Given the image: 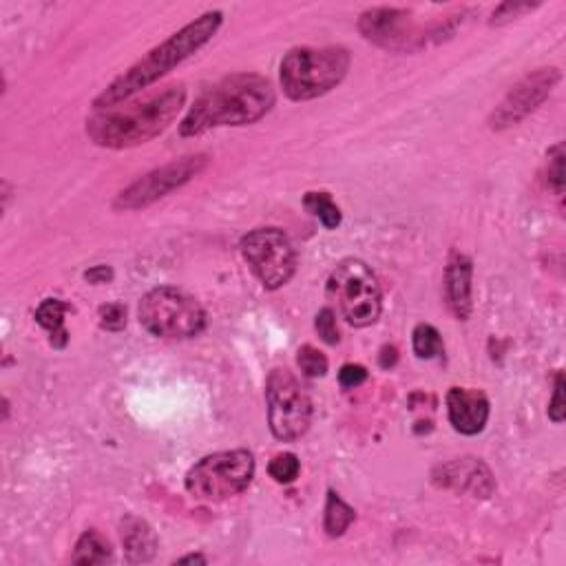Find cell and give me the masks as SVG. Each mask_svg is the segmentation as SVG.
I'll return each instance as SVG.
<instances>
[{"instance_id":"2e32d148","label":"cell","mask_w":566,"mask_h":566,"mask_svg":"<svg viewBox=\"0 0 566 566\" xmlns=\"http://www.w3.org/2000/svg\"><path fill=\"white\" fill-rule=\"evenodd\" d=\"M122 531V547L127 553V560L133 564L149 562L155 549H157V538L153 529L149 527V522H144L135 516H127L120 524Z\"/></svg>"},{"instance_id":"6da1fadb","label":"cell","mask_w":566,"mask_h":566,"mask_svg":"<svg viewBox=\"0 0 566 566\" xmlns=\"http://www.w3.org/2000/svg\"><path fill=\"white\" fill-rule=\"evenodd\" d=\"M275 107L272 85L255 73L224 78L199 98L180 124L184 138L202 135L217 127H244L264 118Z\"/></svg>"},{"instance_id":"7a4b0ae2","label":"cell","mask_w":566,"mask_h":566,"mask_svg":"<svg viewBox=\"0 0 566 566\" xmlns=\"http://www.w3.org/2000/svg\"><path fill=\"white\" fill-rule=\"evenodd\" d=\"M222 23H224L222 12H206L195 18L193 23L182 27L169 40H164L162 45L151 49L149 54L135 62L131 69L124 71L118 80H113L111 85L96 98V102H93V107L100 111L115 109L118 104L129 100L138 91L153 85L155 80H160L171 69L182 65L186 58H191L195 51L202 49L208 40L217 34V29L222 27Z\"/></svg>"},{"instance_id":"7c38bea8","label":"cell","mask_w":566,"mask_h":566,"mask_svg":"<svg viewBox=\"0 0 566 566\" xmlns=\"http://www.w3.org/2000/svg\"><path fill=\"white\" fill-rule=\"evenodd\" d=\"M361 34L370 43L392 51H412L423 45L421 34L412 25V16L405 9L376 7L365 12L359 20Z\"/></svg>"},{"instance_id":"9a60e30c","label":"cell","mask_w":566,"mask_h":566,"mask_svg":"<svg viewBox=\"0 0 566 566\" xmlns=\"http://www.w3.org/2000/svg\"><path fill=\"white\" fill-rule=\"evenodd\" d=\"M471 277H474V264L465 255H454L449 259L445 270V301L456 319H469L471 308Z\"/></svg>"},{"instance_id":"1f68e13d","label":"cell","mask_w":566,"mask_h":566,"mask_svg":"<svg viewBox=\"0 0 566 566\" xmlns=\"http://www.w3.org/2000/svg\"><path fill=\"white\" fill-rule=\"evenodd\" d=\"M180 564H188V562H199V564H206V558L204 555H186V558H180L177 560Z\"/></svg>"},{"instance_id":"7402d4cb","label":"cell","mask_w":566,"mask_h":566,"mask_svg":"<svg viewBox=\"0 0 566 566\" xmlns=\"http://www.w3.org/2000/svg\"><path fill=\"white\" fill-rule=\"evenodd\" d=\"M299 471H301L299 458L295 454H290V452L275 456L268 465L270 478L279 482V485H290V482H295L297 476H299Z\"/></svg>"},{"instance_id":"ba28073f","label":"cell","mask_w":566,"mask_h":566,"mask_svg":"<svg viewBox=\"0 0 566 566\" xmlns=\"http://www.w3.org/2000/svg\"><path fill=\"white\" fill-rule=\"evenodd\" d=\"M268 423L275 438L292 443L306 436L312 423V401L306 387L286 368L272 370L266 383Z\"/></svg>"},{"instance_id":"83f0119b","label":"cell","mask_w":566,"mask_h":566,"mask_svg":"<svg viewBox=\"0 0 566 566\" xmlns=\"http://www.w3.org/2000/svg\"><path fill=\"white\" fill-rule=\"evenodd\" d=\"M549 418L553 423L564 421V374L562 372H558V376H555L553 398L549 403Z\"/></svg>"},{"instance_id":"f1b7e54d","label":"cell","mask_w":566,"mask_h":566,"mask_svg":"<svg viewBox=\"0 0 566 566\" xmlns=\"http://www.w3.org/2000/svg\"><path fill=\"white\" fill-rule=\"evenodd\" d=\"M533 7H536V5H529V3H505V5H500V7L496 9V12H494V20H491V23H494V25L507 23V20L516 18V16L522 14V12H531Z\"/></svg>"},{"instance_id":"44dd1931","label":"cell","mask_w":566,"mask_h":566,"mask_svg":"<svg viewBox=\"0 0 566 566\" xmlns=\"http://www.w3.org/2000/svg\"><path fill=\"white\" fill-rule=\"evenodd\" d=\"M412 348L418 359H440L445 354V343L440 332L429 323H418L412 332Z\"/></svg>"},{"instance_id":"ac0fdd59","label":"cell","mask_w":566,"mask_h":566,"mask_svg":"<svg viewBox=\"0 0 566 566\" xmlns=\"http://www.w3.org/2000/svg\"><path fill=\"white\" fill-rule=\"evenodd\" d=\"M113 558V549L109 540L98 533L96 529L85 531L82 538L76 544V551L71 555L73 564H104L111 562Z\"/></svg>"},{"instance_id":"d4e9b609","label":"cell","mask_w":566,"mask_h":566,"mask_svg":"<svg viewBox=\"0 0 566 566\" xmlns=\"http://www.w3.org/2000/svg\"><path fill=\"white\" fill-rule=\"evenodd\" d=\"M549 186L555 193L562 195L564 191V146L558 144L549 151Z\"/></svg>"},{"instance_id":"8fae6325","label":"cell","mask_w":566,"mask_h":566,"mask_svg":"<svg viewBox=\"0 0 566 566\" xmlns=\"http://www.w3.org/2000/svg\"><path fill=\"white\" fill-rule=\"evenodd\" d=\"M558 82H560V71L555 67L533 71L531 76L518 82V85L509 91V96L498 104V109L489 120L491 129L502 131L516 127L518 122H522L529 113L536 111L540 104L551 96V91Z\"/></svg>"},{"instance_id":"30bf717a","label":"cell","mask_w":566,"mask_h":566,"mask_svg":"<svg viewBox=\"0 0 566 566\" xmlns=\"http://www.w3.org/2000/svg\"><path fill=\"white\" fill-rule=\"evenodd\" d=\"M206 164H208L206 155H188L182 157L180 162L166 164L162 169L144 175L142 180L133 182L127 191H122L115 206L124 208V211H138V208L149 206L157 202V199H162L171 191H175V188L191 182L195 175L204 171Z\"/></svg>"},{"instance_id":"d6986e66","label":"cell","mask_w":566,"mask_h":566,"mask_svg":"<svg viewBox=\"0 0 566 566\" xmlns=\"http://www.w3.org/2000/svg\"><path fill=\"white\" fill-rule=\"evenodd\" d=\"M356 513L354 509L345 502L339 494H334L330 489L328 491V502H326V518H323V529L330 538H339L348 531L350 524L354 522Z\"/></svg>"},{"instance_id":"5bb4252c","label":"cell","mask_w":566,"mask_h":566,"mask_svg":"<svg viewBox=\"0 0 566 566\" xmlns=\"http://www.w3.org/2000/svg\"><path fill=\"white\" fill-rule=\"evenodd\" d=\"M434 480L443 487H454L458 491H471L480 498H487L494 491L491 471L476 458H460L445 467H438Z\"/></svg>"},{"instance_id":"f546056e","label":"cell","mask_w":566,"mask_h":566,"mask_svg":"<svg viewBox=\"0 0 566 566\" xmlns=\"http://www.w3.org/2000/svg\"><path fill=\"white\" fill-rule=\"evenodd\" d=\"M85 279L89 283H107L113 279V270L109 266H96L85 272Z\"/></svg>"},{"instance_id":"52a82bcc","label":"cell","mask_w":566,"mask_h":566,"mask_svg":"<svg viewBox=\"0 0 566 566\" xmlns=\"http://www.w3.org/2000/svg\"><path fill=\"white\" fill-rule=\"evenodd\" d=\"M328 297L337 303L343 319L354 328H365L381 317V288L368 264L345 259L328 279Z\"/></svg>"},{"instance_id":"cb8c5ba5","label":"cell","mask_w":566,"mask_h":566,"mask_svg":"<svg viewBox=\"0 0 566 566\" xmlns=\"http://www.w3.org/2000/svg\"><path fill=\"white\" fill-rule=\"evenodd\" d=\"M127 326V308L122 303H109L100 308V328L109 332H120Z\"/></svg>"},{"instance_id":"8992f818","label":"cell","mask_w":566,"mask_h":566,"mask_svg":"<svg viewBox=\"0 0 566 566\" xmlns=\"http://www.w3.org/2000/svg\"><path fill=\"white\" fill-rule=\"evenodd\" d=\"M138 317L144 330L160 339H191L206 328V314L197 299L171 286L144 295Z\"/></svg>"},{"instance_id":"277c9868","label":"cell","mask_w":566,"mask_h":566,"mask_svg":"<svg viewBox=\"0 0 566 566\" xmlns=\"http://www.w3.org/2000/svg\"><path fill=\"white\" fill-rule=\"evenodd\" d=\"M350 54L343 47H297L281 60V87L290 100L303 102L326 96L345 78Z\"/></svg>"},{"instance_id":"9c48e42d","label":"cell","mask_w":566,"mask_h":566,"mask_svg":"<svg viewBox=\"0 0 566 566\" xmlns=\"http://www.w3.org/2000/svg\"><path fill=\"white\" fill-rule=\"evenodd\" d=\"M241 255L266 290L286 286L297 270V253L279 228H257L241 239Z\"/></svg>"},{"instance_id":"3957f363","label":"cell","mask_w":566,"mask_h":566,"mask_svg":"<svg viewBox=\"0 0 566 566\" xmlns=\"http://www.w3.org/2000/svg\"><path fill=\"white\" fill-rule=\"evenodd\" d=\"M186 91L182 85L164 89L157 96L135 102L124 109H107L87 122V133L93 144L104 149H131L157 138L171 127L182 111Z\"/></svg>"},{"instance_id":"5b68a950","label":"cell","mask_w":566,"mask_h":566,"mask_svg":"<svg viewBox=\"0 0 566 566\" xmlns=\"http://www.w3.org/2000/svg\"><path fill=\"white\" fill-rule=\"evenodd\" d=\"M255 476V458L248 449L211 454L186 474V491L195 500L222 502L246 491Z\"/></svg>"},{"instance_id":"603a6c76","label":"cell","mask_w":566,"mask_h":566,"mask_svg":"<svg viewBox=\"0 0 566 566\" xmlns=\"http://www.w3.org/2000/svg\"><path fill=\"white\" fill-rule=\"evenodd\" d=\"M297 363L301 372L308 376V379H317V376H326L328 372V359L326 354L319 352L312 345H303L297 356Z\"/></svg>"},{"instance_id":"4316f807","label":"cell","mask_w":566,"mask_h":566,"mask_svg":"<svg viewBox=\"0 0 566 566\" xmlns=\"http://www.w3.org/2000/svg\"><path fill=\"white\" fill-rule=\"evenodd\" d=\"M365 381H368V370H365L363 365L348 363V365H343L339 372V383L343 390H354V387L363 385Z\"/></svg>"},{"instance_id":"e0dca14e","label":"cell","mask_w":566,"mask_h":566,"mask_svg":"<svg viewBox=\"0 0 566 566\" xmlns=\"http://www.w3.org/2000/svg\"><path fill=\"white\" fill-rule=\"evenodd\" d=\"M69 310H71L69 303L60 299H45L36 310V321L51 334L49 343L54 345L56 350L67 348L69 343V332L65 328V314Z\"/></svg>"},{"instance_id":"4dcf8cb0","label":"cell","mask_w":566,"mask_h":566,"mask_svg":"<svg viewBox=\"0 0 566 566\" xmlns=\"http://www.w3.org/2000/svg\"><path fill=\"white\" fill-rule=\"evenodd\" d=\"M398 361V352L394 345H385V348L381 350V365L383 368H392V365H396Z\"/></svg>"},{"instance_id":"484cf974","label":"cell","mask_w":566,"mask_h":566,"mask_svg":"<svg viewBox=\"0 0 566 566\" xmlns=\"http://www.w3.org/2000/svg\"><path fill=\"white\" fill-rule=\"evenodd\" d=\"M314 328H317L319 337L326 341L328 345L339 343V328H337V314L332 308H323L317 314V321H314Z\"/></svg>"},{"instance_id":"4fadbf2b","label":"cell","mask_w":566,"mask_h":566,"mask_svg":"<svg viewBox=\"0 0 566 566\" xmlns=\"http://www.w3.org/2000/svg\"><path fill=\"white\" fill-rule=\"evenodd\" d=\"M489 398L480 390H467V387H452L447 394V414L449 423L456 432L465 436H476L485 429L489 421Z\"/></svg>"},{"instance_id":"ffe728a7","label":"cell","mask_w":566,"mask_h":566,"mask_svg":"<svg viewBox=\"0 0 566 566\" xmlns=\"http://www.w3.org/2000/svg\"><path fill=\"white\" fill-rule=\"evenodd\" d=\"M303 206L310 215H314L326 230H334L341 226V208L334 204L330 193H306Z\"/></svg>"}]
</instances>
